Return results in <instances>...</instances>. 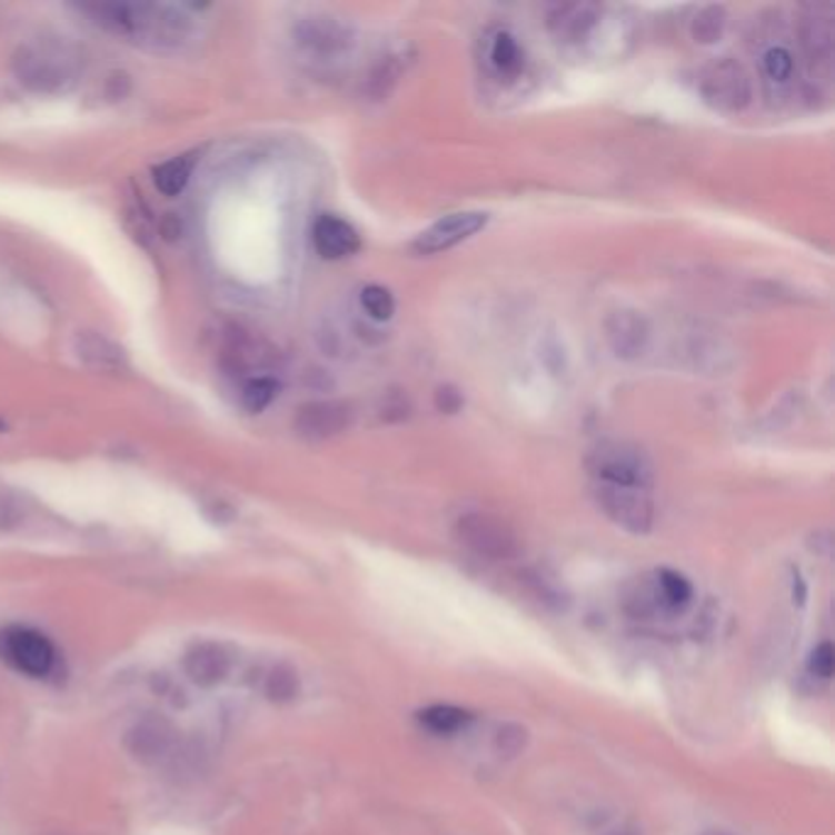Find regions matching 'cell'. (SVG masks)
<instances>
[{"mask_svg": "<svg viewBox=\"0 0 835 835\" xmlns=\"http://www.w3.org/2000/svg\"><path fill=\"white\" fill-rule=\"evenodd\" d=\"M470 720H474V716H470L468 710L456 708V706H429L427 710L419 713V723L431 733H439V735H451V733L464 730Z\"/></svg>", "mask_w": 835, "mask_h": 835, "instance_id": "cell-18", "label": "cell"}, {"mask_svg": "<svg viewBox=\"0 0 835 835\" xmlns=\"http://www.w3.org/2000/svg\"><path fill=\"white\" fill-rule=\"evenodd\" d=\"M804 44L808 47L811 52L818 54V57H828L831 54V44H833V32H831V26H826V22L816 20L814 22V30L804 34Z\"/></svg>", "mask_w": 835, "mask_h": 835, "instance_id": "cell-27", "label": "cell"}, {"mask_svg": "<svg viewBox=\"0 0 835 835\" xmlns=\"http://www.w3.org/2000/svg\"><path fill=\"white\" fill-rule=\"evenodd\" d=\"M596 500L600 510L608 515L617 527L633 535H647L655 523V507H652L649 493L643 488H620V486H603L596 483Z\"/></svg>", "mask_w": 835, "mask_h": 835, "instance_id": "cell-6", "label": "cell"}, {"mask_svg": "<svg viewBox=\"0 0 835 835\" xmlns=\"http://www.w3.org/2000/svg\"><path fill=\"white\" fill-rule=\"evenodd\" d=\"M13 69L22 87L34 93H62L77 81V59L57 44L26 47L18 52Z\"/></svg>", "mask_w": 835, "mask_h": 835, "instance_id": "cell-2", "label": "cell"}, {"mask_svg": "<svg viewBox=\"0 0 835 835\" xmlns=\"http://www.w3.org/2000/svg\"><path fill=\"white\" fill-rule=\"evenodd\" d=\"M297 42L314 54H338L350 44V32L334 18H305L295 30Z\"/></svg>", "mask_w": 835, "mask_h": 835, "instance_id": "cell-14", "label": "cell"}, {"mask_svg": "<svg viewBox=\"0 0 835 835\" xmlns=\"http://www.w3.org/2000/svg\"><path fill=\"white\" fill-rule=\"evenodd\" d=\"M311 240L324 260H344L360 248V236L356 228L331 213L319 216V221L314 223Z\"/></svg>", "mask_w": 835, "mask_h": 835, "instance_id": "cell-12", "label": "cell"}, {"mask_svg": "<svg viewBox=\"0 0 835 835\" xmlns=\"http://www.w3.org/2000/svg\"><path fill=\"white\" fill-rule=\"evenodd\" d=\"M615 835H635V833H630V831H620V833H615Z\"/></svg>", "mask_w": 835, "mask_h": 835, "instance_id": "cell-31", "label": "cell"}, {"mask_svg": "<svg viewBox=\"0 0 835 835\" xmlns=\"http://www.w3.org/2000/svg\"><path fill=\"white\" fill-rule=\"evenodd\" d=\"M588 468L596 483L603 486H620V488H643L649 490L652 486V466L647 456L635 449V446L605 441L598 449H593L588 456Z\"/></svg>", "mask_w": 835, "mask_h": 835, "instance_id": "cell-3", "label": "cell"}, {"mask_svg": "<svg viewBox=\"0 0 835 835\" xmlns=\"http://www.w3.org/2000/svg\"><path fill=\"white\" fill-rule=\"evenodd\" d=\"M700 93H704L708 106L728 113L743 111L749 99H753L745 69L728 57L716 59L710 67H706L704 77H700Z\"/></svg>", "mask_w": 835, "mask_h": 835, "instance_id": "cell-7", "label": "cell"}, {"mask_svg": "<svg viewBox=\"0 0 835 835\" xmlns=\"http://www.w3.org/2000/svg\"><path fill=\"white\" fill-rule=\"evenodd\" d=\"M0 659L32 679L50 676L57 664L54 645L30 627H8L0 633Z\"/></svg>", "mask_w": 835, "mask_h": 835, "instance_id": "cell-4", "label": "cell"}, {"mask_svg": "<svg viewBox=\"0 0 835 835\" xmlns=\"http://www.w3.org/2000/svg\"><path fill=\"white\" fill-rule=\"evenodd\" d=\"M725 28V10L720 6H708L700 10L694 20V40L696 42H716Z\"/></svg>", "mask_w": 835, "mask_h": 835, "instance_id": "cell-23", "label": "cell"}, {"mask_svg": "<svg viewBox=\"0 0 835 835\" xmlns=\"http://www.w3.org/2000/svg\"><path fill=\"white\" fill-rule=\"evenodd\" d=\"M523 745H525V730L515 728V735H510V728L500 730V735H498V747L503 749V753H507V755H515V753H517V749H519V747H523Z\"/></svg>", "mask_w": 835, "mask_h": 835, "instance_id": "cell-29", "label": "cell"}, {"mask_svg": "<svg viewBox=\"0 0 835 835\" xmlns=\"http://www.w3.org/2000/svg\"><path fill=\"white\" fill-rule=\"evenodd\" d=\"M456 535L470 551L486 556V559L493 561L513 559L519 549L515 531L507 527L503 519L486 513L464 515L456 525Z\"/></svg>", "mask_w": 835, "mask_h": 835, "instance_id": "cell-5", "label": "cell"}, {"mask_svg": "<svg viewBox=\"0 0 835 835\" xmlns=\"http://www.w3.org/2000/svg\"><path fill=\"white\" fill-rule=\"evenodd\" d=\"M350 419H354V411H350L348 405L326 399V402H309L301 407L297 411L295 429L299 431V437L321 441L346 431Z\"/></svg>", "mask_w": 835, "mask_h": 835, "instance_id": "cell-10", "label": "cell"}, {"mask_svg": "<svg viewBox=\"0 0 835 835\" xmlns=\"http://www.w3.org/2000/svg\"><path fill=\"white\" fill-rule=\"evenodd\" d=\"M6 429V421L3 419H0V431H3Z\"/></svg>", "mask_w": 835, "mask_h": 835, "instance_id": "cell-32", "label": "cell"}, {"mask_svg": "<svg viewBox=\"0 0 835 835\" xmlns=\"http://www.w3.org/2000/svg\"><path fill=\"white\" fill-rule=\"evenodd\" d=\"M605 334H608V344L617 358L633 360L645 354L649 341V324L643 314L633 309H617L605 321Z\"/></svg>", "mask_w": 835, "mask_h": 835, "instance_id": "cell-11", "label": "cell"}, {"mask_svg": "<svg viewBox=\"0 0 835 835\" xmlns=\"http://www.w3.org/2000/svg\"><path fill=\"white\" fill-rule=\"evenodd\" d=\"M706 835H730V833H723V831H710V833H706Z\"/></svg>", "mask_w": 835, "mask_h": 835, "instance_id": "cell-30", "label": "cell"}, {"mask_svg": "<svg viewBox=\"0 0 835 835\" xmlns=\"http://www.w3.org/2000/svg\"><path fill=\"white\" fill-rule=\"evenodd\" d=\"M657 596L662 598L664 605H667V608L676 610V608H684V605L692 600L694 588L682 574L664 568V571L657 574Z\"/></svg>", "mask_w": 835, "mask_h": 835, "instance_id": "cell-20", "label": "cell"}, {"mask_svg": "<svg viewBox=\"0 0 835 835\" xmlns=\"http://www.w3.org/2000/svg\"><path fill=\"white\" fill-rule=\"evenodd\" d=\"M81 10L93 18L96 26L155 47H177L191 32V18L175 6L96 3L81 6Z\"/></svg>", "mask_w": 835, "mask_h": 835, "instance_id": "cell-1", "label": "cell"}, {"mask_svg": "<svg viewBox=\"0 0 835 835\" xmlns=\"http://www.w3.org/2000/svg\"><path fill=\"white\" fill-rule=\"evenodd\" d=\"M360 305L375 321H387L395 314V297L390 295V289H385L380 285H370L362 289Z\"/></svg>", "mask_w": 835, "mask_h": 835, "instance_id": "cell-22", "label": "cell"}, {"mask_svg": "<svg viewBox=\"0 0 835 835\" xmlns=\"http://www.w3.org/2000/svg\"><path fill=\"white\" fill-rule=\"evenodd\" d=\"M486 223H488V216L480 211L451 213V216H446V219L434 223L431 228H427L425 233H419L415 243H411V250L419 252V256H437V252L449 250L461 243V240L478 233Z\"/></svg>", "mask_w": 835, "mask_h": 835, "instance_id": "cell-8", "label": "cell"}, {"mask_svg": "<svg viewBox=\"0 0 835 835\" xmlns=\"http://www.w3.org/2000/svg\"><path fill=\"white\" fill-rule=\"evenodd\" d=\"M277 395H280V382L275 378H252L243 387V407L252 411V415H258L265 407H270Z\"/></svg>", "mask_w": 835, "mask_h": 835, "instance_id": "cell-21", "label": "cell"}, {"mask_svg": "<svg viewBox=\"0 0 835 835\" xmlns=\"http://www.w3.org/2000/svg\"><path fill=\"white\" fill-rule=\"evenodd\" d=\"M77 356L83 366H89L93 370L116 372L120 368H126L123 350L96 331H81L77 336Z\"/></svg>", "mask_w": 835, "mask_h": 835, "instance_id": "cell-15", "label": "cell"}, {"mask_svg": "<svg viewBox=\"0 0 835 835\" xmlns=\"http://www.w3.org/2000/svg\"><path fill=\"white\" fill-rule=\"evenodd\" d=\"M765 71L772 81H786L794 71V57L784 47H772L765 54Z\"/></svg>", "mask_w": 835, "mask_h": 835, "instance_id": "cell-25", "label": "cell"}, {"mask_svg": "<svg viewBox=\"0 0 835 835\" xmlns=\"http://www.w3.org/2000/svg\"><path fill=\"white\" fill-rule=\"evenodd\" d=\"M833 664H835V659H833L831 643H821L814 652H811L808 672L814 674V676H818V679L826 682V679H831V676H833Z\"/></svg>", "mask_w": 835, "mask_h": 835, "instance_id": "cell-26", "label": "cell"}, {"mask_svg": "<svg viewBox=\"0 0 835 835\" xmlns=\"http://www.w3.org/2000/svg\"><path fill=\"white\" fill-rule=\"evenodd\" d=\"M598 20V10L593 6H559L551 10L549 28L556 32V38L578 42L593 30Z\"/></svg>", "mask_w": 835, "mask_h": 835, "instance_id": "cell-16", "label": "cell"}, {"mask_svg": "<svg viewBox=\"0 0 835 835\" xmlns=\"http://www.w3.org/2000/svg\"><path fill=\"white\" fill-rule=\"evenodd\" d=\"M193 162H197V155L187 152V155L172 157V160H167L162 165H157L152 169L155 187L160 189L162 193H167V197H177V193L187 187Z\"/></svg>", "mask_w": 835, "mask_h": 835, "instance_id": "cell-17", "label": "cell"}, {"mask_svg": "<svg viewBox=\"0 0 835 835\" xmlns=\"http://www.w3.org/2000/svg\"><path fill=\"white\" fill-rule=\"evenodd\" d=\"M128 753L142 765H157L175 747V728L160 716H145L126 733Z\"/></svg>", "mask_w": 835, "mask_h": 835, "instance_id": "cell-9", "label": "cell"}, {"mask_svg": "<svg viewBox=\"0 0 835 835\" xmlns=\"http://www.w3.org/2000/svg\"><path fill=\"white\" fill-rule=\"evenodd\" d=\"M299 692L297 674L287 667H275L268 676H265V694L272 700H289Z\"/></svg>", "mask_w": 835, "mask_h": 835, "instance_id": "cell-24", "label": "cell"}, {"mask_svg": "<svg viewBox=\"0 0 835 835\" xmlns=\"http://www.w3.org/2000/svg\"><path fill=\"white\" fill-rule=\"evenodd\" d=\"M461 405H464V397H461V392L456 390V387H451V385L439 387V390H437V407L441 411H446V415H454V411L461 409Z\"/></svg>", "mask_w": 835, "mask_h": 835, "instance_id": "cell-28", "label": "cell"}, {"mask_svg": "<svg viewBox=\"0 0 835 835\" xmlns=\"http://www.w3.org/2000/svg\"><path fill=\"white\" fill-rule=\"evenodd\" d=\"M490 62L503 77H517L523 71L525 57L510 32H498L490 44Z\"/></svg>", "mask_w": 835, "mask_h": 835, "instance_id": "cell-19", "label": "cell"}, {"mask_svg": "<svg viewBox=\"0 0 835 835\" xmlns=\"http://www.w3.org/2000/svg\"><path fill=\"white\" fill-rule=\"evenodd\" d=\"M185 672L197 686H219L231 674V657L219 643H199L187 652Z\"/></svg>", "mask_w": 835, "mask_h": 835, "instance_id": "cell-13", "label": "cell"}]
</instances>
